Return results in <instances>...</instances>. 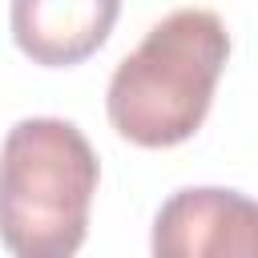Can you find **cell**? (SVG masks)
<instances>
[{
    "label": "cell",
    "instance_id": "6da1fadb",
    "mask_svg": "<svg viewBox=\"0 0 258 258\" xmlns=\"http://www.w3.org/2000/svg\"><path fill=\"white\" fill-rule=\"evenodd\" d=\"M226 60L230 32L218 12L177 8L161 16L109 77V125L141 149L189 141L214 105Z\"/></svg>",
    "mask_w": 258,
    "mask_h": 258
},
{
    "label": "cell",
    "instance_id": "7a4b0ae2",
    "mask_svg": "<svg viewBox=\"0 0 258 258\" xmlns=\"http://www.w3.org/2000/svg\"><path fill=\"white\" fill-rule=\"evenodd\" d=\"M101 181L89 137L60 117H24L0 145V242L16 258H69L89 234Z\"/></svg>",
    "mask_w": 258,
    "mask_h": 258
},
{
    "label": "cell",
    "instance_id": "3957f363",
    "mask_svg": "<svg viewBox=\"0 0 258 258\" xmlns=\"http://www.w3.org/2000/svg\"><path fill=\"white\" fill-rule=\"evenodd\" d=\"M157 258H258V202L222 189H177L153 218L149 238Z\"/></svg>",
    "mask_w": 258,
    "mask_h": 258
},
{
    "label": "cell",
    "instance_id": "277c9868",
    "mask_svg": "<svg viewBox=\"0 0 258 258\" xmlns=\"http://www.w3.org/2000/svg\"><path fill=\"white\" fill-rule=\"evenodd\" d=\"M121 0H12L8 24L16 48L44 69L89 60L113 32Z\"/></svg>",
    "mask_w": 258,
    "mask_h": 258
}]
</instances>
